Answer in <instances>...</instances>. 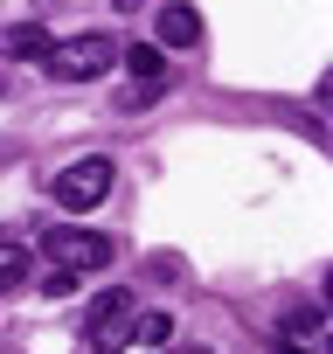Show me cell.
Masks as SVG:
<instances>
[{"instance_id":"1","label":"cell","mask_w":333,"mask_h":354,"mask_svg":"<svg viewBox=\"0 0 333 354\" xmlns=\"http://www.w3.org/2000/svg\"><path fill=\"white\" fill-rule=\"evenodd\" d=\"M111 63H118V42L111 35H70V42H49V56H42V70L56 84H91Z\"/></svg>"},{"instance_id":"2","label":"cell","mask_w":333,"mask_h":354,"mask_svg":"<svg viewBox=\"0 0 333 354\" xmlns=\"http://www.w3.org/2000/svg\"><path fill=\"white\" fill-rule=\"evenodd\" d=\"M111 153H84V160H70L56 181H49V195H56V209H70V216H84V209H97L104 195H111Z\"/></svg>"},{"instance_id":"3","label":"cell","mask_w":333,"mask_h":354,"mask_svg":"<svg viewBox=\"0 0 333 354\" xmlns=\"http://www.w3.org/2000/svg\"><path fill=\"white\" fill-rule=\"evenodd\" d=\"M132 313H139V299H132L125 285H111L104 299H91V313H84L91 354H125V347H132Z\"/></svg>"},{"instance_id":"4","label":"cell","mask_w":333,"mask_h":354,"mask_svg":"<svg viewBox=\"0 0 333 354\" xmlns=\"http://www.w3.org/2000/svg\"><path fill=\"white\" fill-rule=\"evenodd\" d=\"M42 250H49V264H63V271H77V278L118 257V243H111L104 230H49V236H42Z\"/></svg>"},{"instance_id":"5","label":"cell","mask_w":333,"mask_h":354,"mask_svg":"<svg viewBox=\"0 0 333 354\" xmlns=\"http://www.w3.org/2000/svg\"><path fill=\"white\" fill-rule=\"evenodd\" d=\"M195 42H202V15L188 0H166L160 8V49H195Z\"/></svg>"},{"instance_id":"6","label":"cell","mask_w":333,"mask_h":354,"mask_svg":"<svg viewBox=\"0 0 333 354\" xmlns=\"http://www.w3.org/2000/svg\"><path fill=\"white\" fill-rule=\"evenodd\" d=\"M49 42H56V35H49L42 21H15V28H8V56H21V63H42Z\"/></svg>"},{"instance_id":"7","label":"cell","mask_w":333,"mask_h":354,"mask_svg":"<svg viewBox=\"0 0 333 354\" xmlns=\"http://www.w3.org/2000/svg\"><path fill=\"white\" fill-rule=\"evenodd\" d=\"M118 63H125L139 84H160V77H166V49H160V42H132V49H118Z\"/></svg>"},{"instance_id":"8","label":"cell","mask_w":333,"mask_h":354,"mask_svg":"<svg viewBox=\"0 0 333 354\" xmlns=\"http://www.w3.org/2000/svg\"><path fill=\"white\" fill-rule=\"evenodd\" d=\"M132 340L166 347V340H174V313H132Z\"/></svg>"},{"instance_id":"9","label":"cell","mask_w":333,"mask_h":354,"mask_svg":"<svg viewBox=\"0 0 333 354\" xmlns=\"http://www.w3.org/2000/svg\"><path fill=\"white\" fill-rule=\"evenodd\" d=\"M21 278H28V250L21 243H0V292H15Z\"/></svg>"},{"instance_id":"10","label":"cell","mask_w":333,"mask_h":354,"mask_svg":"<svg viewBox=\"0 0 333 354\" xmlns=\"http://www.w3.org/2000/svg\"><path fill=\"white\" fill-rule=\"evenodd\" d=\"M42 292H49V299H70V292H77V271L49 264V271H42Z\"/></svg>"},{"instance_id":"11","label":"cell","mask_w":333,"mask_h":354,"mask_svg":"<svg viewBox=\"0 0 333 354\" xmlns=\"http://www.w3.org/2000/svg\"><path fill=\"white\" fill-rule=\"evenodd\" d=\"M188 354H202V347H188Z\"/></svg>"}]
</instances>
